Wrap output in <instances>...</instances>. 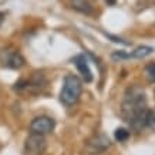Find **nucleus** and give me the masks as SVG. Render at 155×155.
Here are the masks:
<instances>
[{"label": "nucleus", "mask_w": 155, "mask_h": 155, "mask_svg": "<svg viewBox=\"0 0 155 155\" xmlns=\"http://www.w3.org/2000/svg\"><path fill=\"white\" fill-rule=\"evenodd\" d=\"M56 127V121L50 117H46V115H41V117H36L30 124V130L31 132H36V134H48L51 132Z\"/></svg>", "instance_id": "423d86ee"}, {"label": "nucleus", "mask_w": 155, "mask_h": 155, "mask_svg": "<svg viewBox=\"0 0 155 155\" xmlns=\"http://www.w3.org/2000/svg\"><path fill=\"white\" fill-rule=\"evenodd\" d=\"M46 150V140L43 138L41 134L31 132V135L26 140L24 145V154L26 155H43Z\"/></svg>", "instance_id": "20e7f679"}, {"label": "nucleus", "mask_w": 155, "mask_h": 155, "mask_svg": "<svg viewBox=\"0 0 155 155\" xmlns=\"http://www.w3.org/2000/svg\"><path fill=\"white\" fill-rule=\"evenodd\" d=\"M152 51H154V48H152V47H148V46H141V47L135 48L132 53H130V56H131L132 58H144V57L150 56Z\"/></svg>", "instance_id": "6e6552de"}, {"label": "nucleus", "mask_w": 155, "mask_h": 155, "mask_svg": "<svg viewBox=\"0 0 155 155\" xmlns=\"http://www.w3.org/2000/svg\"><path fill=\"white\" fill-rule=\"evenodd\" d=\"M114 137H115V140H117L118 142H125L128 138H130V131L125 130V128H117Z\"/></svg>", "instance_id": "9d476101"}, {"label": "nucleus", "mask_w": 155, "mask_h": 155, "mask_svg": "<svg viewBox=\"0 0 155 155\" xmlns=\"http://www.w3.org/2000/svg\"><path fill=\"white\" fill-rule=\"evenodd\" d=\"M145 93L141 87L131 85L128 87L122 101V117L135 130H141L147 125L148 117Z\"/></svg>", "instance_id": "f257e3e1"}, {"label": "nucleus", "mask_w": 155, "mask_h": 155, "mask_svg": "<svg viewBox=\"0 0 155 155\" xmlns=\"http://www.w3.org/2000/svg\"><path fill=\"white\" fill-rule=\"evenodd\" d=\"M111 145V141L105 134H98V135H94L93 138H90L88 142H87V151H88L91 155H97L104 152L105 150H108Z\"/></svg>", "instance_id": "39448f33"}, {"label": "nucleus", "mask_w": 155, "mask_h": 155, "mask_svg": "<svg viewBox=\"0 0 155 155\" xmlns=\"http://www.w3.org/2000/svg\"><path fill=\"white\" fill-rule=\"evenodd\" d=\"M113 60L118 61V60H127V58H131L130 53H125V51H114L113 53Z\"/></svg>", "instance_id": "f8f14e48"}, {"label": "nucleus", "mask_w": 155, "mask_h": 155, "mask_svg": "<svg viewBox=\"0 0 155 155\" xmlns=\"http://www.w3.org/2000/svg\"><path fill=\"white\" fill-rule=\"evenodd\" d=\"M147 125L152 128L155 131V110L154 111H148V117H147Z\"/></svg>", "instance_id": "ddd939ff"}, {"label": "nucleus", "mask_w": 155, "mask_h": 155, "mask_svg": "<svg viewBox=\"0 0 155 155\" xmlns=\"http://www.w3.org/2000/svg\"><path fill=\"white\" fill-rule=\"evenodd\" d=\"M83 93V84L77 75H67L63 81V88L60 91V101L67 107H71L78 103Z\"/></svg>", "instance_id": "f03ea898"}, {"label": "nucleus", "mask_w": 155, "mask_h": 155, "mask_svg": "<svg viewBox=\"0 0 155 155\" xmlns=\"http://www.w3.org/2000/svg\"><path fill=\"white\" fill-rule=\"evenodd\" d=\"M0 61L3 63V66L17 70L20 67L24 66V58L17 50L14 48H5L0 51Z\"/></svg>", "instance_id": "7ed1b4c3"}, {"label": "nucleus", "mask_w": 155, "mask_h": 155, "mask_svg": "<svg viewBox=\"0 0 155 155\" xmlns=\"http://www.w3.org/2000/svg\"><path fill=\"white\" fill-rule=\"evenodd\" d=\"M145 73H147V77L150 81H155V63H151L148 66L145 67Z\"/></svg>", "instance_id": "9b49d317"}, {"label": "nucleus", "mask_w": 155, "mask_h": 155, "mask_svg": "<svg viewBox=\"0 0 155 155\" xmlns=\"http://www.w3.org/2000/svg\"><path fill=\"white\" fill-rule=\"evenodd\" d=\"M3 21H5V13H0V27H2Z\"/></svg>", "instance_id": "4468645a"}, {"label": "nucleus", "mask_w": 155, "mask_h": 155, "mask_svg": "<svg viewBox=\"0 0 155 155\" xmlns=\"http://www.w3.org/2000/svg\"><path fill=\"white\" fill-rule=\"evenodd\" d=\"M73 63L75 64L78 73H80L81 77H83V80H84L85 83H91V81H93V74H91V70H90V67H88L87 57H85L84 54H78V56H75L74 58H73Z\"/></svg>", "instance_id": "0eeeda50"}, {"label": "nucleus", "mask_w": 155, "mask_h": 155, "mask_svg": "<svg viewBox=\"0 0 155 155\" xmlns=\"http://www.w3.org/2000/svg\"><path fill=\"white\" fill-rule=\"evenodd\" d=\"M73 7H74V9H77L78 12H81V13H85V14H90L91 12H93L91 6H90L85 0H74Z\"/></svg>", "instance_id": "1a4fd4ad"}]
</instances>
